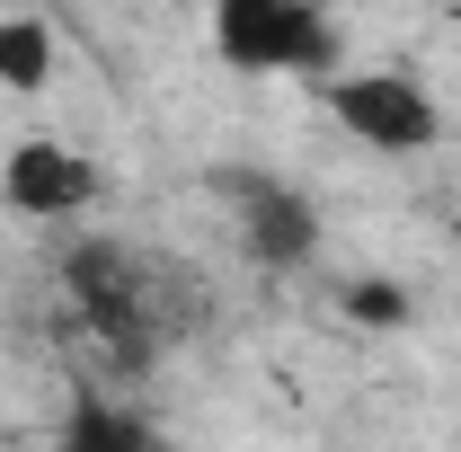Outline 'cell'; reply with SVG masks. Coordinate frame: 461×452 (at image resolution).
I'll list each match as a JSON object with an SVG mask.
<instances>
[{
    "mask_svg": "<svg viewBox=\"0 0 461 452\" xmlns=\"http://www.w3.org/2000/svg\"><path fill=\"white\" fill-rule=\"evenodd\" d=\"M213 54L249 80L329 71L338 62V18H329V0H213Z\"/></svg>",
    "mask_w": 461,
    "mask_h": 452,
    "instance_id": "7a4b0ae2",
    "label": "cell"
},
{
    "mask_svg": "<svg viewBox=\"0 0 461 452\" xmlns=\"http://www.w3.org/2000/svg\"><path fill=\"white\" fill-rule=\"evenodd\" d=\"M230 204V222H240V249H249V267H267V276H302L311 258H320V204L276 169H222L213 177Z\"/></svg>",
    "mask_w": 461,
    "mask_h": 452,
    "instance_id": "3957f363",
    "label": "cell"
},
{
    "mask_svg": "<svg viewBox=\"0 0 461 452\" xmlns=\"http://www.w3.org/2000/svg\"><path fill=\"white\" fill-rule=\"evenodd\" d=\"M89 195H98V160H80V151H62V142H9V160H0V204H9V213L62 222V213H80Z\"/></svg>",
    "mask_w": 461,
    "mask_h": 452,
    "instance_id": "5b68a950",
    "label": "cell"
},
{
    "mask_svg": "<svg viewBox=\"0 0 461 452\" xmlns=\"http://www.w3.org/2000/svg\"><path fill=\"white\" fill-rule=\"evenodd\" d=\"M54 452H160L142 408H115V399H71L54 426Z\"/></svg>",
    "mask_w": 461,
    "mask_h": 452,
    "instance_id": "8992f818",
    "label": "cell"
},
{
    "mask_svg": "<svg viewBox=\"0 0 461 452\" xmlns=\"http://www.w3.org/2000/svg\"><path fill=\"white\" fill-rule=\"evenodd\" d=\"M329 115H338L364 151H382V160H417L444 133V107L408 71H338L329 80Z\"/></svg>",
    "mask_w": 461,
    "mask_h": 452,
    "instance_id": "277c9868",
    "label": "cell"
},
{
    "mask_svg": "<svg viewBox=\"0 0 461 452\" xmlns=\"http://www.w3.org/2000/svg\"><path fill=\"white\" fill-rule=\"evenodd\" d=\"M338 311L355 320V329H408L417 302H408L391 276H355V284H338Z\"/></svg>",
    "mask_w": 461,
    "mask_h": 452,
    "instance_id": "ba28073f",
    "label": "cell"
},
{
    "mask_svg": "<svg viewBox=\"0 0 461 452\" xmlns=\"http://www.w3.org/2000/svg\"><path fill=\"white\" fill-rule=\"evenodd\" d=\"M54 71H62V36L45 18H27V9L0 18V89H9V98H45Z\"/></svg>",
    "mask_w": 461,
    "mask_h": 452,
    "instance_id": "52a82bcc",
    "label": "cell"
},
{
    "mask_svg": "<svg viewBox=\"0 0 461 452\" xmlns=\"http://www.w3.org/2000/svg\"><path fill=\"white\" fill-rule=\"evenodd\" d=\"M62 293L80 302V320L107 338L115 364H151L169 346V311H160V267L133 258L124 240H80L62 249Z\"/></svg>",
    "mask_w": 461,
    "mask_h": 452,
    "instance_id": "6da1fadb",
    "label": "cell"
}]
</instances>
